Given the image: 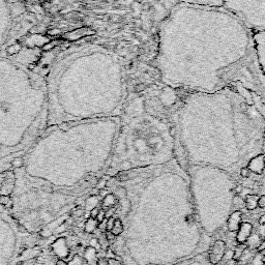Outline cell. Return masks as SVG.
<instances>
[{
	"label": "cell",
	"mask_w": 265,
	"mask_h": 265,
	"mask_svg": "<svg viewBox=\"0 0 265 265\" xmlns=\"http://www.w3.org/2000/svg\"><path fill=\"white\" fill-rule=\"evenodd\" d=\"M252 49V30L224 7L180 3L159 30L161 80L186 92H215Z\"/></svg>",
	"instance_id": "6da1fadb"
},
{
	"label": "cell",
	"mask_w": 265,
	"mask_h": 265,
	"mask_svg": "<svg viewBox=\"0 0 265 265\" xmlns=\"http://www.w3.org/2000/svg\"><path fill=\"white\" fill-rule=\"evenodd\" d=\"M243 87L186 92L175 120L178 153L186 159L235 165L261 154L265 114Z\"/></svg>",
	"instance_id": "7a4b0ae2"
},
{
	"label": "cell",
	"mask_w": 265,
	"mask_h": 265,
	"mask_svg": "<svg viewBox=\"0 0 265 265\" xmlns=\"http://www.w3.org/2000/svg\"><path fill=\"white\" fill-rule=\"evenodd\" d=\"M48 127L120 116L127 100L120 58L96 45L69 48L45 77Z\"/></svg>",
	"instance_id": "3957f363"
},
{
	"label": "cell",
	"mask_w": 265,
	"mask_h": 265,
	"mask_svg": "<svg viewBox=\"0 0 265 265\" xmlns=\"http://www.w3.org/2000/svg\"><path fill=\"white\" fill-rule=\"evenodd\" d=\"M48 127L45 77L16 58L0 56V164L23 159Z\"/></svg>",
	"instance_id": "277c9868"
},
{
	"label": "cell",
	"mask_w": 265,
	"mask_h": 265,
	"mask_svg": "<svg viewBox=\"0 0 265 265\" xmlns=\"http://www.w3.org/2000/svg\"><path fill=\"white\" fill-rule=\"evenodd\" d=\"M178 153L175 121L148 111L141 93L127 100L119 116V127L108 173L166 164Z\"/></svg>",
	"instance_id": "5b68a950"
},
{
	"label": "cell",
	"mask_w": 265,
	"mask_h": 265,
	"mask_svg": "<svg viewBox=\"0 0 265 265\" xmlns=\"http://www.w3.org/2000/svg\"><path fill=\"white\" fill-rule=\"evenodd\" d=\"M36 19L23 0H0V56L34 27Z\"/></svg>",
	"instance_id": "8992f818"
},
{
	"label": "cell",
	"mask_w": 265,
	"mask_h": 265,
	"mask_svg": "<svg viewBox=\"0 0 265 265\" xmlns=\"http://www.w3.org/2000/svg\"><path fill=\"white\" fill-rule=\"evenodd\" d=\"M252 47L258 64L265 76V29L252 30Z\"/></svg>",
	"instance_id": "52a82bcc"
},
{
	"label": "cell",
	"mask_w": 265,
	"mask_h": 265,
	"mask_svg": "<svg viewBox=\"0 0 265 265\" xmlns=\"http://www.w3.org/2000/svg\"><path fill=\"white\" fill-rule=\"evenodd\" d=\"M225 253H226V243H225V241L218 239L213 243V245L209 251L208 257H209L210 263L212 265L218 264L221 260L224 258Z\"/></svg>",
	"instance_id": "ba28073f"
},
{
	"label": "cell",
	"mask_w": 265,
	"mask_h": 265,
	"mask_svg": "<svg viewBox=\"0 0 265 265\" xmlns=\"http://www.w3.org/2000/svg\"><path fill=\"white\" fill-rule=\"evenodd\" d=\"M252 231H253V225L251 223H241L240 227L238 228L236 233L235 239L238 243H245L249 237L252 235Z\"/></svg>",
	"instance_id": "9c48e42d"
},
{
	"label": "cell",
	"mask_w": 265,
	"mask_h": 265,
	"mask_svg": "<svg viewBox=\"0 0 265 265\" xmlns=\"http://www.w3.org/2000/svg\"><path fill=\"white\" fill-rule=\"evenodd\" d=\"M241 220H242V212L240 210H236L234 211L230 216H229L228 221H227V227L228 230L230 232H235L238 230V228L240 227Z\"/></svg>",
	"instance_id": "30bf717a"
},
{
	"label": "cell",
	"mask_w": 265,
	"mask_h": 265,
	"mask_svg": "<svg viewBox=\"0 0 265 265\" xmlns=\"http://www.w3.org/2000/svg\"><path fill=\"white\" fill-rule=\"evenodd\" d=\"M265 167V162H264V157L263 155H258V157H254L253 159L249 162L248 164V168L250 169V171H253L254 173L260 174L262 172V170Z\"/></svg>",
	"instance_id": "8fae6325"
},
{
	"label": "cell",
	"mask_w": 265,
	"mask_h": 265,
	"mask_svg": "<svg viewBox=\"0 0 265 265\" xmlns=\"http://www.w3.org/2000/svg\"><path fill=\"white\" fill-rule=\"evenodd\" d=\"M182 3L210 7H223V0H181Z\"/></svg>",
	"instance_id": "7c38bea8"
},
{
	"label": "cell",
	"mask_w": 265,
	"mask_h": 265,
	"mask_svg": "<svg viewBox=\"0 0 265 265\" xmlns=\"http://www.w3.org/2000/svg\"><path fill=\"white\" fill-rule=\"evenodd\" d=\"M84 260L87 262L88 265H98V251L92 247L86 248L85 252H84Z\"/></svg>",
	"instance_id": "4fadbf2b"
},
{
	"label": "cell",
	"mask_w": 265,
	"mask_h": 265,
	"mask_svg": "<svg viewBox=\"0 0 265 265\" xmlns=\"http://www.w3.org/2000/svg\"><path fill=\"white\" fill-rule=\"evenodd\" d=\"M258 198H259V197H258L257 195H253V194L245 195L243 201H245V205L248 210H254L257 208Z\"/></svg>",
	"instance_id": "5bb4252c"
},
{
	"label": "cell",
	"mask_w": 265,
	"mask_h": 265,
	"mask_svg": "<svg viewBox=\"0 0 265 265\" xmlns=\"http://www.w3.org/2000/svg\"><path fill=\"white\" fill-rule=\"evenodd\" d=\"M116 204H117L116 196L114 194H112V193H109L106 197H104L102 199L100 205H102V208L104 209V208H109V207H112V206H115Z\"/></svg>",
	"instance_id": "9a60e30c"
},
{
	"label": "cell",
	"mask_w": 265,
	"mask_h": 265,
	"mask_svg": "<svg viewBox=\"0 0 265 265\" xmlns=\"http://www.w3.org/2000/svg\"><path fill=\"white\" fill-rule=\"evenodd\" d=\"M247 249H248V247L245 243H238V245H237V247L235 248L234 251H233V259L232 260H234V261H239Z\"/></svg>",
	"instance_id": "2e32d148"
},
{
	"label": "cell",
	"mask_w": 265,
	"mask_h": 265,
	"mask_svg": "<svg viewBox=\"0 0 265 265\" xmlns=\"http://www.w3.org/2000/svg\"><path fill=\"white\" fill-rule=\"evenodd\" d=\"M98 223L96 222V220L88 218V220L85 223L84 228H85V231L87 233H94V231L98 229Z\"/></svg>",
	"instance_id": "e0dca14e"
},
{
	"label": "cell",
	"mask_w": 265,
	"mask_h": 265,
	"mask_svg": "<svg viewBox=\"0 0 265 265\" xmlns=\"http://www.w3.org/2000/svg\"><path fill=\"white\" fill-rule=\"evenodd\" d=\"M111 232H112L115 236H119V235L123 232V224H122V222H121L120 218H115L114 226H113Z\"/></svg>",
	"instance_id": "ac0fdd59"
},
{
	"label": "cell",
	"mask_w": 265,
	"mask_h": 265,
	"mask_svg": "<svg viewBox=\"0 0 265 265\" xmlns=\"http://www.w3.org/2000/svg\"><path fill=\"white\" fill-rule=\"evenodd\" d=\"M100 197H98V195H92L91 197H89L87 200H86V207H87L88 210H91L92 208L94 207H98V202H100Z\"/></svg>",
	"instance_id": "d6986e66"
},
{
	"label": "cell",
	"mask_w": 265,
	"mask_h": 265,
	"mask_svg": "<svg viewBox=\"0 0 265 265\" xmlns=\"http://www.w3.org/2000/svg\"><path fill=\"white\" fill-rule=\"evenodd\" d=\"M127 190H125L124 188H117L116 189V192H115V196H116V198L117 199H124V197L127 196Z\"/></svg>",
	"instance_id": "ffe728a7"
},
{
	"label": "cell",
	"mask_w": 265,
	"mask_h": 265,
	"mask_svg": "<svg viewBox=\"0 0 265 265\" xmlns=\"http://www.w3.org/2000/svg\"><path fill=\"white\" fill-rule=\"evenodd\" d=\"M116 209H117L116 206H112V207L107 208V210H105L106 218H112V216H114L115 212H116Z\"/></svg>",
	"instance_id": "44dd1931"
},
{
	"label": "cell",
	"mask_w": 265,
	"mask_h": 265,
	"mask_svg": "<svg viewBox=\"0 0 265 265\" xmlns=\"http://www.w3.org/2000/svg\"><path fill=\"white\" fill-rule=\"evenodd\" d=\"M41 192H44V193H46V194H51V193H53V186H51V184H49V183H45V184H43V186H41Z\"/></svg>",
	"instance_id": "7402d4cb"
},
{
	"label": "cell",
	"mask_w": 265,
	"mask_h": 265,
	"mask_svg": "<svg viewBox=\"0 0 265 265\" xmlns=\"http://www.w3.org/2000/svg\"><path fill=\"white\" fill-rule=\"evenodd\" d=\"M105 237H106L107 241L108 242H114L115 240H116V237L114 234H113L111 231H106V234H105Z\"/></svg>",
	"instance_id": "603a6c76"
},
{
	"label": "cell",
	"mask_w": 265,
	"mask_h": 265,
	"mask_svg": "<svg viewBox=\"0 0 265 265\" xmlns=\"http://www.w3.org/2000/svg\"><path fill=\"white\" fill-rule=\"evenodd\" d=\"M95 220H96V222H98V224L102 223L104 220H106V214H105V210L103 209V208H100V212H98V216L95 218Z\"/></svg>",
	"instance_id": "cb8c5ba5"
},
{
	"label": "cell",
	"mask_w": 265,
	"mask_h": 265,
	"mask_svg": "<svg viewBox=\"0 0 265 265\" xmlns=\"http://www.w3.org/2000/svg\"><path fill=\"white\" fill-rule=\"evenodd\" d=\"M114 222H115V218L114 216L112 218H107V225H106V231H111L114 226Z\"/></svg>",
	"instance_id": "d4e9b609"
},
{
	"label": "cell",
	"mask_w": 265,
	"mask_h": 265,
	"mask_svg": "<svg viewBox=\"0 0 265 265\" xmlns=\"http://www.w3.org/2000/svg\"><path fill=\"white\" fill-rule=\"evenodd\" d=\"M68 265H83V259L80 256H75V258L69 262Z\"/></svg>",
	"instance_id": "484cf974"
},
{
	"label": "cell",
	"mask_w": 265,
	"mask_h": 265,
	"mask_svg": "<svg viewBox=\"0 0 265 265\" xmlns=\"http://www.w3.org/2000/svg\"><path fill=\"white\" fill-rule=\"evenodd\" d=\"M96 189L98 190H103V189H106L107 186V180L104 179V178H102V179H100L98 182H96Z\"/></svg>",
	"instance_id": "4316f807"
},
{
	"label": "cell",
	"mask_w": 265,
	"mask_h": 265,
	"mask_svg": "<svg viewBox=\"0 0 265 265\" xmlns=\"http://www.w3.org/2000/svg\"><path fill=\"white\" fill-rule=\"evenodd\" d=\"M102 207H94V208H92L91 210H89V218H94V220H95V218L96 216H98V212H100V209Z\"/></svg>",
	"instance_id": "83f0119b"
},
{
	"label": "cell",
	"mask_w": 265,
	"mask_h": 265,
	"mask_svg": "<svg viewBox=\"0 0 265 265\" xmlns=\"http://www.w3.org/2000/svg\"><path fill=\"white\" fill-rule=\"evenodd\" d=\"M90 247L94 248L96 251H98V250H100V248H102V247H100V240H98V239H96V238H92L91 239V241H90Z\"/></svg>",
	"instance_id": "f1b7e54d"
},
{
	"label": "cell",
	"mask_w": 265,
	"mask_h": 265,
	"mask_svg": "<svg viewBox=\"0 0 265 265\" xmlns=\"http://www.w3.org/2000/svg\"><path fill=\"white\" fill-rule=\"evenodd\" d=\"M257 207L261 208V209L265 208V195H262V196H260L259 198H258Z\"/></svg>",
	"instance_id": "f546056e"
},
{
	"label": "cell",
	"mask_w": 265,
	"mask_h": 265,
	"mask_svg": "<svg viewBox=\"0 0 265 265\" xmlns=\"http://www.w3.org/2000/svg\"><path fill=\"white\" fill-rule=\"evenodd\" d=\"M250 174H251V171H250V169L248 167H242L240 169V175L242 177L248 178L250 176Z\"/></svg>",
	"instance_id": "4dcf8cb0"
},
{
	"label": "cell",
	"mask_w": 265,
	"mask_h": 265,
	"mask_svg": "<svg viewBox=\"0 0 265 265\" xmlns=\"http://www.w3.org/2000/svg\"><path fill=\"white\" fill-rule=\"evenodd\" d=\"M115 257H116V255H115L114 252H113L112 250H111V249L107 250V254H106V258H107V259H114Z\"/></svg>",
	"instance_id": "1f68e13d"
},
{
	"label": "cell",
	"mask_w": 265,
	"mask_h": 265,
	"mask_svg": "<svg viewBox=\"0 0 265 265\" xmlns=\"http://www.w3.org/2000/svg\"><path fill=\"white\" fill-rule=\"evenodd\" d=\"M107 261H108V265H122V263L119 260H117L116 258H114V259H107Z\"/></svg>",
	"instance_id": "d6a6232c"
},
{
	"label": "cell",
	"mask_w": 265,
	"mask_h": 265,
	"mask_svg": "<svg viewBox=\"0 0 265 265\" xmlns=\"http://www.w3.org/2000/svg\"><path fill=\"white\" fill-rule=\"evenodd\" d=\"M224 257L226 258V259H228V260H232L233 259V251L232 250H229L227 253H225Z\"/></svg>",
	"instance_id": "836d02e7"
},
{
	"label": "cell",
	"mask_w": 265,
	"mask_h": 265,
	"mask_svg": "<svg viewBox=\"0 0 265 265\" xmlns=\"http://www.w3.org/2000/svg\"><path fill=\"white\" fill-rule=\"evenodd\" d=\"M66 224H61L55 231L56 232H58V233H62V232L66 231Z\"/></svg>",
	"instance_id": "e575fe53"
},
{
	"label": "cell",
	"mask_w": 265,
	"mask_h": 265,
	"mask_svg": "<svg viewBox=\"0 0 265 265\" xmlns=\"http://www.w3.org/2000/svg\"><path fill=\"white\" fill-rule=\"evenodd\" d=\"M258 252H263L265 251V237L263 238V240H261V243L259 245V247H258Z\"/></svg>",
	"instance_id": "d590c367"
},
{
	"label": "cell",
	"mask_w": 265,
	"mask_h": 265,
	"mask_svg": "<svg viewBox=\"0 0 265 265\" xmlns=\"http://www.w3.org/2000/svg\"><path fill=\"white\" fill-rule=\"evenodd\" d=\"M8 201H9V197L2 196V195H0V203L1 204H6Z\"/></svg>",
	"instance_id": "8d00e7d4"
},
{
	"label": "cell",
	"mask_w": 265,
	"mask_h": 265,
	"mask_svg": "<svg viewBox=\"0 0 265 265\" xmlns=\"http://www.w3.org/2000/svg\"><path fill=\"white\" fill-rule=\"evenodd\" d=\"M18 230L20 231V232H22V233H26L27 232V229L25 228L23 225H18Z\"/></svg>",
	"instance_id": "74e56055"
},
{
	"label": "cell",
	"mask_w": 265,
	"mask_h": 265,
	"mask_svg": "<svg viewBox=\"0 0 265 265\" xmlns=\"http://www.w3.org/2000/svg\"><path fill=\"white\" fill-rule=\"evenodd\" d=\"M75 214L77 216H82L84 214V210L83 209H77V210H75Z\"/></svg>",
	"instance_id": "f35d334b"
},
{
	"label": "cell",
	"mask_w": 265,
	"mask_h": 265,
	"mask_svg": "<svg viewBox=\"0 0 265 265\" xmlns=\"http://www.w3.org/2000/svg\"><path fill=\"white\" fill-rule=\"evenodd\" d=\"M41 236H44V237H48V236L51 235V232H49V231H47V230H43L41 232Z\"/></svg>",
	"instance_id": "ab89813d"
},
{
	"label": "cell",
	"mask_w": 265,
	"mask_h": 265,
	"mask_svg": "<svg viewBox=\"0 0 265 265\" xmlns=\"http://www.w3.org/2000/svg\"><path fill=\"white\" fill-rule=\"evenodd\" d=\"M259 224L260 225H265V213L262 214L261 216H260L259 218Z\"/></svg>",
	"instance_id": "60d3db41"
},
{
	"label": "cell",
	"mask_w": 265,
	"mask_h": 265,
	"mask_svg": "<svg viewBox=\"0 0 265 265\" xmlns=\"http://www.w3.org/2000/svg\"><path fill=\"white\" fill-rule=\"evenodd\" d=\"M241 191H242V186H237L236 188H235V192H236V194H240Z\"/></svg>",
	"instance_id": "b9f144b4"
},
{
	"label": "cell",
	"mask_w": 265,
	"mask_h": 265,
	"mask_svg": "<svg viewBox=\"0 0 265 265\" xmlns=\"http://www.w3.org/2000/svg\"><path fill=\"white\" fill-rule=\"evenodd\" d=\"M56 265H68V264H66V262L63 261V260H59V261H57Z\"/></svg>",
	"instance_id": "7bdbcfd3"
},
{
	"label": "cell",
	"mask_w": 265,
	"mask_h": 265,
	"mask_svg": "<svg viewBox=\"0 0 265 265\" xmlns=\"http://www.w3.org/2000/svg\"><path fill=\"white\" fill-rule=\"evenodd\" d=\"M262 264H263V265H265V257H263V258H262Z\"/></svg>",
	"instance_id": "ee69618b"
},
{
	"label": "cell",
	"mask_w": 265,
	"mask_h": 265,
	"mask_svg": "<svg viewBox=\"0 0 265 265\" xmlns=\"http://www.w3.org/2000/svg\"><path fill=\"white\" fill-rule=\"evenodd\" d=\"M245 265H252V264H249V263H248V264H245Z\"/></svg>",
	"instance_id": "f6af8a7d"
}]
</instances>
